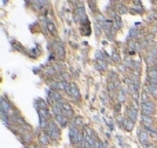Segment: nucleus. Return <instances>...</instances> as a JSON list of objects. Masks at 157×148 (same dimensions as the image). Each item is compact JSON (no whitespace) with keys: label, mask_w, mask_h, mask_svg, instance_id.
Segmentation results:
<instances>
[{"label":"nucleus","mask_w":157,"mask_h":148,"mask_svg":"<svg viewBox=\"0 0 157 148\" xmlns=\"http://www.w3.org/2000/svg\"><path fill=\"white\" fill-rule=\"evenodd\" d=\"M112 60H113V63H119V61H120V56H119L117 53H113V56H112Z\"/></svg>","instance_id":"obj_18"},{"label":"nucleus","mask_w":157,"mask_h":148,"mask_svg":"<svg viewBox=\"0 0 157 148\" xmlns=\"http://www.w3.org/2000/svg\"><path fill=\"white\" fill-rule=\"evenodd\" d=\"M47 27H48V29H50V32H51L52 33V35H55V27H54V24H52V22H48V24H47Z\"/></svg>","instance_id":"obj_17"},{"label":"nucleus","mask_w":157,"mask_h":148,"mask_svg":"<svg viewBox=\"0 0 157 148\" xmlns=\"http://www.w3.org/2000/svg\"><path fill=\"white\" fill-rule=\"evenodd\" d=\"M117 100L120 102H125V101H127V93H125V89L119 90V92H117Z\"/></svg>","instance_id":"obj_14"},{"label":"nucleus","mask_w":157,"mask_h":148,"mask_svg":"<svg viewBox=\"0 0 157 148\" xmlns=\"http://www.w3.org/2000/svg\"><path fill=\"white\" fill-rule=\"evenodd\" d=\"M47 97H48V101L51 102V104H54V102H58L62 100V97H61V94L58 93V90H52V89H48L47 90Z\"/></svg>","instance_id":"obj_5"},{"label":"nucleus","mask_w":157,"mask_h":148,"mask_svg":"<svg viewBox=\"0 0 157 148\" xmlns=\"http://www.w3.org/2000/svg\"><path fill=\"white\" fill-rule=\"evenodd\" d=\"M55 123L58 126H66V125H69V119L63 115H58V116H55Z\"/></svg>","instance_id":"obj_11"},{"label":"nucleus","mask_w":157,"mask_h":148,"mask_svg":"<svg viewBox=\"0 0 157 148\" xmlns=\"http://www.w3.org/2000/svg\"><path fill=\"white\" fill-rule=\"evenodd\" d=\"M2 112L7 114L8 116L13 115V107H11V104L6 100V97H3V98H2Z\"/></svg>","instance_id":"obj_7"},{"label":"nucleus","mask_w":157,"mask_h":148,"mask_svg":"<svg viewBox=\"0 0 157 148\" xmlns=\"http://www.w3.org/2000/svg\"><path fill=\"white\" fill-rule=\"evenodd\" d=\"M143 147H145V148H157L156 145H154V144H150V143H149V144H146V145H143Z\"/></svg>","instance_id":"obj_20"},{"label":"nucleus","mask_w":157,"mask_h":148,"mask_svg":"<svg viewBox=\"0 0 157 148\" xmlns=\"http://www.w3.org/2000/svg\"><path fill=\"white\" fill-rule=\"evenodd\" d=\"M113 27H115V29L117 31V29H120V28H123V22H121V18H120V15H116L115 18H113Z\"/></svg>","instance_id":"obj_13"},{"label":"nucleus","mask_w":157,"mask_h":148,"mask_svg":"<svg viewBox=\"0 0 157 148\" xmlns=\"http://www.w3.org/2000/svg\"><path fill=\"white\" fill-rule=\"evenodd\" d=\"M69 138H70V143L76 147L83 140V134H80V130L77 129V126L70 125V127H69Z\"/></svg>","instance_id":"obj_1"},{"label":"nucleus","mask_w":157,"mask_h":148,"mask_svg":"<svg viewBox=\"0 0 157 148\" xmlns=\"http://www.w3.org/2000/svg\"><path fill=\"white\" fill-rule=\"evenodd\" d=\"M39 141H40V144L42 145H48L50 144V141H51V138H50V136L47 134H44V133H42V134L39 136Z\"/></svg>","instance_id":"obj_12"},{"label":"nucleus","mask_w":157,"mask_h":148,"mask_svg":"<svg viewBox=\"0 0 157 148\" xmlns=\"http://www.w3.org/2000/svg\"><path fill=\"white\" fill-rule=\"evenodd\" d=\"M62 115L63 116H66V118H75V112H73V109H72V107L69 105L68 102H65V104H63L62 105Z\"/></svg>","instance_id":"obj_8"},{"label":"nucleus","mask_w":157,"mask_h":148,"mask_svg":"<svg viewBox=\"0 0 157 148\" xmlns=\"http://www.w3.org/2000/svg\"><path fill=\"white\" fill-rule=\"evenodd\" d=\"M54 50H55V57L58 60H63L65 58V47L61 42H55L54 43Z\"/></svg>","instance_id":"obj_4"},{"label":"nucleus","mask_w":157,"mask_h":148,"mask_svg":"<svg viewBox=\"0 0 157 148\" xmlns=\"http://www.w3.org/2000/svg\"><path fill=\"white\" fill-rule=\"evenodd\" d=\"M117 10L120 11V13L125 14V13H127V11H128V8H127V7H125V6H119V7H117Z\"/></svg>","instance_id":"obj_19"},{"label":"nucleus","mask_w":157,"mask_h":148,"mask_svg":"<svg viewBox=\"0 0 157 148\" xmlns=\"http://www.w3.org/2000/svg\"><path fill=\"white\" fill-rule=\"evenodd\" d=\"M138 140L143 145H146L150 143V134H149L145 129H139V130H138Z\"/></svg>","instance_id":"obj_6"},{"label":"nucleus","mask_w":157,"mask_h":148,"mask_svg":"<svg viewBox=\"0 0 157 148\" xmlns=\"http://www.w3.org/2000/svg\"><path fill=\"white\" fill-rule=\"evenodd\" d=\"M46 133L50 136V138H51L52 141H57L59 138V136H61V132H59V127L58 125L55 123V121H52L48 123V127H47Z\"/></svg>","instance_id":"obj_2"},{"label":"nucleus","mask_w":157,"mask_h":148,"mask_svg":"<svg viewBox=\"0 0 157 148\" xmlns=\"http://www.w3.org/2000/svg\"><path fill=\"white\" fill-rule=\"evenodd\" d=\"M141 121H142V125H143V126L153 125V116H145V115H142Z\"/></svg>","instance_id":"obj_15"},{"label":"nucleus","mask_w":157,"mask_h":148,"mask_svg":"<svg viewBox=\"0 0 157 148\" xmlns=\"http://www.w3.org/2000/svg\"><path fill=\"white\" fill-rule=\"evenodd\" d=\"M66 93H68V95H70V97H72V100H75V101H77L78 97H80V93H78L77 85H76V83H73V82H70L68 85Z\"/></svg>","instance_id":"obj_3"},{"label":"nucleus","mask_w":157,"mask_h":148,"mask_svg":"<svg viewBox=\"0 0 157 148\" xmlns=\"http://www.w3.org/2000/svg\"><path fill=\"white\" fill-rule=\"evenodd\" d=\"M127 118L131 119L132 122L137 121V118H138V109H137V107H134V105L128 107V108H127Z\"/></svg>","instance_id":"obj_9"},{"label":"nucleus","mask_w":157,"mask_h":148,"mask_svg":"<svg viewBox=\"0 0 157 148\" xmlns=\"http://www.w3.org/2000/svg\"><path fill=\"white\" fill-rule=\"evenodd\" d=\"M123 126H124V129L125 130H132V127H134V122L131 121V119H128V118H125L124 119V123H123Z\"/></svg>","instance_id":"obj_16"},{"label":"nucleus","mask_w":157,"mask_h":148,"mask_svg":"<svg viewBox=\"0 0 157 148\" xmlns=\"http://www.w3.org/2000/svg\"><path fill=\"white\" fill-rule=\"evenodd\" d=\"M145 90H146V93L150 95V97H154V98H157V86L149 85V83H147V85L145 86Z\"/></svg>","instance_id":"obj_10"}]
</instances>
